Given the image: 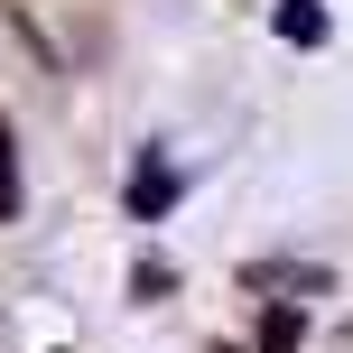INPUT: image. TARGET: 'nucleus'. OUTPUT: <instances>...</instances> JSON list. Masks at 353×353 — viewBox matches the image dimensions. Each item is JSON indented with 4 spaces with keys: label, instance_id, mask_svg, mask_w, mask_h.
Instances as JSON below:
<instances>
[{
    "label": "nucleus",
    "instance_id": "nucleus-1",
    "mask_svg": "<svg viewBox=\"0 0 353 353\" xmlns=\"http://www.w3.org/2000/svg\"><path fill=\"white\" fill-rule=\"evenodd\" d=\"M279 37L316 47V37H325V10H316V0H279Z\"/></svg>",
    "mask_w": 353,
    "mask_h": 353
},
{
    "label": "nucleus",
    "instance_id": "nucleus-2",
    "mask_svg": "<svg viewBox=\"0 0 353 353\" xmlns=\"http://www.w3.org/2000/svg\"><path fill=\"white\" fill-rule=\"evenodd\" d=\"M168 195H176V176H168V168H140V176H130V205H140V214H159Z\"/></svg>",
    "mask_w": 353,
    "mask_h": 353
},
{
    "label": "nucleus",
    "instance_id": "nucleus-3",
    "mask_svg": "<svg viewBox=\"0 0 353 353\" xmlns=\"http://www.w3.org/2000/svg\"><path fill=\"white\" fill-rule=\"evenodd\" d=\"M19 214V149H10V121H0V223Z\"/></svg>",
    "mask_w": 353,
    "mask_h": 353
},
{
    "label": "nucleus",
    "instance_id": "nucleus-4",
    "mask_svg": "<svg viewBox=\"0 0 353 353\" xmlns=\"http://www.w3.org/2000/svg\"><path fill=\"white\" fill-rule=\"evenodd\" d=\"M261 353H298V307H270V325H261Z\"/></svg>",
    "mask_w": 353,
    "mask_h": 353
}]
</instances>
